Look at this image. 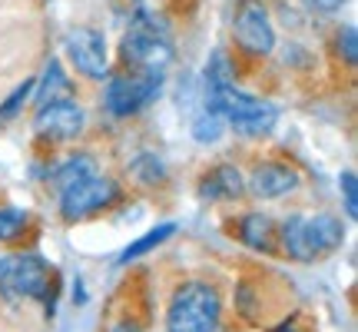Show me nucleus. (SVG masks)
I'll list each match as a JSON object with an SVG mask.
<instances>
[{
	"mask_svg": "<svg viewBox=\"0 0 358 332\" xmlns=\"http://www.w3.org/2000/svg\"><path fill=\"white\" fill-rule=\"evenodd\" d=\"M206 110H216L232 130H239L245 137H262L275 123V106L259 97H245L232 87L229 60L216 53L213 64L206 70Z\"/></svg>",
	"mask_w": 358,
	"mask_h": 332,
	"instance_id": "1",
	"label": "nucleus"
},
{
	"mask_svg": "<svg viewBox=\"0 0 358 332\" xmlns=\"http://www.w3.org/2000/svg\"><path fill=\"white\" fill-rule=\"evenodd\" d=\"M282 246L285 253L299 259V263H312V259H322V256L335 253L342 240H345V226L338 223L329 213H319V216H289L282 223Z\"/></svg>",
	"mask_w": 358,
	"mask_h": 332,
	"instance_id": "2",
	"label": "nucleus"
},
{
	"mask_svg": "<svg viewBox=\"0 0 358 332\" xmlns=\"http://www.w3.org/2000/svg\"><path fill=\"white\" fill-rule=\"evenodd\" d=\"M123 57L133 67H140L143 74H163L173 60V43H169L166 27L150 13H140L123 37Z\"/></svg>",
	"mask_w": 358,
	"mask_h": 332,
	"instance_id": "3",
	"label": "nucleus"
},
{
	"mask_svg": "<svg viewBox=\"0 0 358 332\" xmlns=\"http://www.w3.org/2000/svg\"><path fill=\"white\" fill-rule=\"evenodd\" d=\"M219 322V296L206 282H186L169 303V332H213Z\"/></svg>",
	"mask_w": 358,
	"mask_h": 332,
	"instance_id": "4",
	"label": "nucleus"
},
{
	"mask_svg": "<svg viewBox=\"0 0 358 332\" xmlns=\"http://www.w3.org/2000/svg\"><path fill=\"white\" fill-rule=\"evenodd\" d=\"M53 269L34 253L0 256V289L7 296H24V299H47L50 296Z\"/></svg>",
	"mask_w": 358,
	"mask_h": 332,
	"instance_id": "5",
	"label": "nucleus"
},
{
	"mask_svg": "<svg viewBox=\"0 0 358 332\" xmlns=\"http://www.w3.org/2000/svg\"><path fill=\"white\" fill-rule=\"evenodd\" d=\"M163 74H116L103 90V106L113 116H133L159 93Z\"/></svg>",
	"mask_w": 358,
	"mask_h": 332,
	"instance_id": "6",
	"label": "nucleus"
},
{
	"mask_svg": "<svg viewBox=\"0 0 358 332\" xmlns=\"http://www.w3.org/2000/svg\"><path fill=\"white\" fill-rule=\"evenodd\" d=\"M116 196H120V190H116L113 179L87 177V179H80V183L64 186V193H60V213H64V219L77 223V219L96 213L103 206H110Z\"/></svg>",
	"mask_w": 358,
	"mask_h": 332,
	"instance_id": "7",
	"label": "nucleus"
},
{
	"mask_svg": "<svg viewBox=\"0 0 358 332\" xmlns=\"http://www.w3.org/2000/svg\"><path fill=\"white\" fill-rule=\"evenodd\" d=\"M83 123H87V113H83L80 103L53 100L40 106L37 120H34V130H37V137H43V140L66 143V140H77Z\"/></svg>",
	"mask_w": 358,
	"mask_h": 332,
	"instance_id": "8",
	"label": "nucleus"
},
{
	"mask_svg": "<svg viewBox=\"0 0 358 332\" xmlns=\"http://www.w3.org/2000/svg\"><path fill=\"white\" fill-rule=\"evenodd\" d=\"M66 53H70L73 67H77L83 77L100 80V77H106V70H110L106 40H103V34L90 30V27H80V30H73V34L66 37Z\"/></svg>",
	"mask_w": 358,
	"mask_h": 332,
	"instance_id": "9",
	"label": "nucleus"
},
{
	"mask_svg": "<svg viewBox=\"0 0 358 332\" xmlns=\"http://www.w3.org/2000/svg\"><path fill=\"white\" fill-rule=\"evenodd\" d=\"M236 40L249 53H259V57L272 53L275 30H272V20H268L262 4H243L239 7V13H236Z\"/></svg>",
	"mask_w": 358,
	"mask_h": 332,
	"instance_id": "10",
	"label": "nucleus"
},
{
	"mask_svg": "<svg viewBox=\"0 0 358 332\" xmlns=\"http://www.w3.org/2000/svg\"><path fill=\"white\" fill-rule=\"evenodd\" d=\"M249 186L262 200H279V196H285V193H292L299 186V173L285 163H262V166H256Z\"/></svg>",
	"mask_w": 358,
	"mask_h": 332,
	"instance_id": "11",
	"label": "nucleus"
},
{
	"mask_svg": "<svg viewBox=\"0 0 358 332\" xmlns=\"http://www.w3.org/2000/svg\"><path fill=\"white\" fill-rule=\"evenodd\" d=\"M203 196L209 200H232V196H239L243 193V177H239V170L236 166H216L209 177L203 179Z\"/></svg>",
	"mask_w": 358,
	"mask_h": 332,
	"instance_id": "12",
	"label": "nucleus"
},
{
	"mask_svg": "<svg viewBox=\"0 0 358 332\" xmlns=\"http://www.w3.org/2000/svg\"><path fill=\"white\" fill-rule=\"evenodd\" d=\"M66 87H70V83H66V74H64V67H60V60H50L47 74H43V87L37 90L40 106H43V103H53V100H64Z\"/></svg>",
	"mask_w": 358,
	"mask_h": 332,
	"instance_id": "13",
	"label": "nucleus"
},
{
	"mask_svg": "<svg viewBox=\"0 0 358 332\" xmlns=\"http://www.w3.org/2000/svg\"><path fill=\"white\" fill-rule=\"evenodd\" d=\"M176 233V226L173 223H163V226H156V230H150L143 240H136L133 246H127L123 249V256H120V263H129V259H136V256H143V253H150L153 246H159V243H166L169 236Z\"/></svg>",
	"mask_w": 358,
	"mask_h": 332,
	"instance_id": "14",
	"label": "nucleus"
},
{
	"mask_svg": "<svg viewBox=\"0 0 358 332\" xmlns=\"http://www.w3.org/2000/svg\"><path fill=\"white\" fill-rule=\"evenodd\" d=\"M239 233H243V240L252 249H268V243H272V223H268V216H245Z\"/></svg>",
	"mask_w": 358,
	"mask_h": 332,
	"instance_id": "15",
	"label": "nucleus"
},
{
	"mask_svg": "<svg viewBox=\"0 0 358 332\" xmlns=\"http://www.w3.org/2000/svg\"><path fill=\"white\" fill-rule=\"evenodd\" d=\"M222 130H226V120L216 113V110H206L199 120H196V127H192V133H196V140L199 143H213L222 137Z\"/></svg>",
	"mask_w": 358,
	"mask_h": 332,
	"instance_id": "16",
	"label": "nucleus"
},
{
	"mask_svg": "<svg viewBox=\"0 0 358 332\" xmlns=\"http://www.w3.org/2000/svg\"><path fill=\"white\" fill-rule=\"evenodd\" d=\"M93 177V160L90 156H73V160H66V166L60 170V190L70 186V183H80V179Z\"/></svg>",
	"mask_w": 358,
	"mask_h": 332,
	"instance_id": "17",
	"label": "nucleus"
},
{
	"mask_svg": "<svg viewBox=\"0 0 358 332\" xmlns=\"http://www.w3.org/2000/svg\"><path fill=\"white\" fill-rule=\"evenodd\" d=\"M27 226V213L24 209H0V243H10L17 240V233Z\"/></svg>",
	"mask_w": 358,
	"mask_h": 332,
	"instance_id": "18",
	"label": "nucleus"
},
{
	"mask_svg": "<svg viewBox=\"0 0 358 332\" xmlns=\"http://www.w3.org/2000/svg\"><path fill=\"white\" fill-rule=\"evenodd\" d=\"M133 170H136V177L146 179V183H156V179H163V177H166V170H163V163H159L156 156H140Z\"/></svg>",
	"mask_w": 358,
	"mask_h": 332,
	"instance_id": "19",
	"label": "nucleus"
},
{
	"mask_svg": "<svg viewBox=\"0 0 358 332\" xmlns=\"http://www.w3.org/2000/svg\"><path fill=\"white\" fill-rule=\"evenodd\" d=\"M338 53H342V60H345V64H355L358 60V34H355V27L338 30Z\"/></svg>",
	"mask_w": 358,
	"mask_h": 332,
	"instance_id": "20",
	"label": "nucleus"
},
{
	"mask_svg": "<svg viewBox=\"0 0 358 332\" xmlns=\"http://www.w3.org/2000/svg\"><path fill=\"white\" fill-rule=\"evenodd\" d=\"M342 190H345V213H348V219H355L358 216V179H355L352 170L342 173Z\"/></svg>",
	"mask_w": 358,
	"mask_h": 332,
	"instance_id": "21",
	"label": "nucleus"
},
{
	"mask_svg": "<svg viewBox=\"0 0 358 332\" xmlns=\"http://www.w3.org/2000/svg\"><path fill=\"white\" fill-rule=\"evenodd\" d=\"M30 93H34V80H24V83L17 87V93H13L10 100L3 103V110H0V116H13V110H17V106H20V103H24L27 97H30Z\"/></svg>",
	"mask_w": 358,
	"mask_h": 332,
	"instance_id": "22",
	"label": "nucleus"
},
{
	"mask_svg": "<svg viewBox=\"0 0 358 332\" xmlns=\"http://www.w3.org/2000/svg\"><path fill=\"white\" fill-rule=\"evenodd\" d=\"M345 0H306V7L308 11H319V13H332V11H338Z\"/></svg>",
	"mask_w": 358,
	"mask_h": 332,
	"instance_id": "23",
	"label": "nucleus"
},
{
	"mask_svg": "<svg viewBox=\"0 0 358 332\" xmlns=\"http://www.w3.org/2000/svg\"><path fill=\"white\" fill-rule=\"evenodd\" d=\"M110 332H140L133 322H116V326H110Z\"/></svg>",
	"mask_w": 358,
	"mask_h": 332,
	"instance_id": "24",
	"label": "nucleus"
},
{
	"mask_svg": "<svg viewBox=\"0 0 358 332\" xmlns=\"http://www.w3.org/2000/svg\"><path fill=\"white\" fill-rule=\"evenodd\" d=\"M275 332H299V329H295V326H279Z\"/></svg>",
	"mask_w": 358,
	"mask_h": 332,
	"instance_id": "25",
	"label": "nucleus"
}]
</instances>
